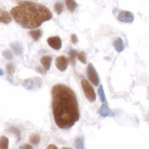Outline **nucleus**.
Masks as SVG:
<instances>
[{
  "mask_svg": "<svg viewBox=\"0 0 149 149\" xmlns=\"http://www.w3.org/2000/svg\"><path fill=\"white\" fill-rule=\"evenodd\" d=\"M52 111L56 125L69 129L80 119L77 95L71 88L58 84L52 88Z\"/></svg>",
  "mask_w": 149,
  "mask_h": 149,
  "instance_id": "1",
  "label": "nucleus"
},
{
  "mask_svg": "<svg viewBox=\"0 0 149 149\" xmlns=\"http://www.w3.org/2000/svg\"><path fill=\"white\" fill-rule=\"evenodd\" d=\"M11 16L25 29H36L45 21L51 20L52 12L42 4L22 1L11 9Z\"/></svg>",
  "mask_w": 149,
  "mask_h": 149,
  "instance_id": "2",
  "label": "nucleus"
},
{
  "mask_svg": "<svg viewBox=\"0 0 149 149\" xmlns=\"http://www.w3.org/2000/svg\"><path fill=\"white\" fill-rule=\"evenodd\" d=\"M81 88H83V91H84V93H85L86 97L88 100V102H95V90H93V86L90 84V81L86 79H81Z\"/></svg>",
  "mask_w": 149,
  "mask_h": 149,
  "instance_id": "3",
  "label": "nucleus"
},
{
  "mask_svg": "<svg viewBox=\"0 0 149 149\" xmlns=\"http://www.w3.org/2000/svg\"><path fill=\"white\" fill-rule=\"evenodd\" d=\"M86 74H88V81H90L93 86H98V85H100V78H98L97 70L95 69V67L93 66V64H88V65Z\"/></svg>",
  "mask_w": 149,
  "mask_h": 149,
  "instance_id": "4",
  "label": "nucleus"
},
{
  "mask_svg": "<svg viewBox=\"0 0 149 149\" xmlns=\"http://www.w3.org/2000/svg\"><path fill=\"white\" fill-rule=\"evenodd\" d=\"M117 19L122 23H132L134 20V15L130 11H120L117 15Z\"/></svg>",
  "mask_w": 149,
  "mask_h": 149,
  "instance_id": "5",
  "label": "nucleus"
},
{
  "mask_svg": "<svg viewBox=\"0 0 149 149\" xmlns=\"http://www.w3.org/2000/svg\"><path fill=\"white\" fill-rule=\"evenodd\" d=\"M69 65V59L65 56H59L56 59V66L59 71L65 72L68 68Z\"/></svg>",
  "mask_w": 149,
  "mask_h": 149,
  "instance_id": "6",
  "label": "nucleus"
},
{
  "mask_svg": "<svg viewBox=\"0 0 149 149\" xmlns=\"http://www.w3.org/2000/svg\"><path fill=\"white\" fill-rule=\"evenodd\" d=\"M49 46L54 50H60L62 48V41L60 39V37L58 36H52V37H49L47 40Z\"/></svg>",
  "mask_w": 149,
  "mask_h": 149,
  "instance_id": "7",
  "label": "nucleus"
},
{
  "mask_svg": "<svg viewBox=\"0 0 149 149\" xmlns=\"http://www.w3.org/2000/svg\"><path fill=\"white\" fill-rule=\"evenodd\" d=\"M52 57L51 56H43L41 59V64H42L43 68L46 71H49L51 68V64H52Z\"/></svg>",
  "mask_w": 149,
  "mask_h": 149,
  "instance_id": "8",
  "label": "nucleus"
},
{
  "mask_svg": "<svg viewBox=\"0 0 149 149\" xmlns=\"http://www.w3.org/2000/svg\"><path fill=\"white\" fill-rule=\"evenodd\" d=\"M98 113L102 117H107V116H109V115H112V111L109 109V107L105 104V102H103V104L100 107V110H98Z\"/></svg>",
  "mask_w": 149,
  "mask_h": 149,
  "instance_id": "9",
  "label": "nucleus"
},
{
  "mask_svg": "<svg viewBox=\"0 0 149 149\" xmlns=\"http://www.w3.org/2000/svg\"><path fill=\"white\" fill-rule=\"evenodd\" d=\"M12 18L9 15V13H7L6 11H3L0 9V23H4V24H9L11 22Z\"/></svg>",
  "mask_w": 149,
  "mask_h": 149,
  "instance_id": "10",
  "label": "nucleus"
},
{
  "mask_svg": "<svg viewBox=\"0 0 149 149\" xmlns=\"http://www.w3.org/2000/svg\"><path fill=\"white\" fill-rule=\"evenodd\" d=\"M11 49L13 50V52L15 53L17 56H21L23 54V48L21 46V44L19 42H14L10 44Z\"/></svg>",
  "mask_w": 149,
  "mask_h": 149,
  "instance_id": "11",
  "label": "nucleus"
},
{
  "mask_svg": "<svg viewBox=\"0 0 149 149\" xmlns=\"http://www.w3.org/2000/svg\"><path fill=\"white\" fill-rule=\"evenodd\" d=\"M113 47L115 49V51L120 53L124 50V45H123V41L121 38H116L115 41L113 42Z\"/></svg>",
  "mask_w": 149,
  "mask_h": 149,
  "instance_id": "12",
  "label": "nucleus"
},
{
  "mask_svg": "<svg viewBox=\"0 0 149 149\" xmlns=\"http://www.w3.org/2000/svg\"><path fill=\"white\" fill-rule=\"evenodd\" d=\"M29 34H30V36L33 38V40H34V41H38L41 38V36H42V31L36 28L35 30L30 31V33H29Z\"/></svg>",
  "mask_w": 149,
  "mask_h": 149,
  "instance_id": "13",
  "label": "nucleus"
},
{
  "mask_svg": "<svg viewBox=\"0 0 149 149\" xmlns=\"http://www.w3.org/2000/svg\"><path fill=\"white\" fill-rule=\"evenodd\" d=\"M66 6H67V8H68L69 11L74 12V10H76V8L78 5H77V3H76L74 0H66Z\"/></svg>",
  "mask_w": 149,
  "mask_h": 149,
  "instance_id": "14",
  "label": "nucleus"
},
{
  "mask_svg": "<svg viewBox=\"0 0 149 149\" xmlns=\"http://www.w3.org/2000/svg\"><path fill=\"white\" fill-rule=\"evenodd\" d=\"M9 146V139L6 136L0 137V149H7Z\"/></svg>",
  "mask_w": 149,
  "mask_h": 149,
  "instance_id": "15",
  "label": "nucleus"
},
{
  "mask_svg": "<svg viewBox=\"0 0 149 149\" xmlns=\"http://www.w3.org/2000/svg\"><path fill=\"white\" fill-rule=\"evenodd\" d=\"M74 147L76 148H80L83 149L85 146H84V138L83 137H78L74 141Z\"/></svg>",
  "mask_w": 149,
  "mask_h": 149,
  "instance_id": "16",
  "label": "nucleus"
},
{
  "mask_svg": "<svg viewBox=\"0 0 149 149\" xmlns=\"http://www.w3.org/2000/svg\"><path fill=\"white\" fill-rule=\"evenodd\" d=\"M30 142L33 144V145H36L40 142V136L38 134H32L30 136Z\"/></svg>",
  "mask_w": 149,
  "mask_h": 149,
  "instance_id": "17",
  "label": "nucleus"
},
{
  "mask_svg": "<svg viewBox=\"0 0 149 149\" xmlns=\"http://www.w3.org/2000/svg\"><path fill=\"white\" fill-rule=\"evenodd\" d=\"M78 54L79 53L77 51H74V50H71V51H70V61H71V63L73 65H74V59L78 58Z\"/></svg>",
  "mask_w": 149,
  "mask_h": 149,
  "instance_id": "18",
  "label": "nucleus"
},
{
  "mask_svg": "<svg viewBox=\"0 0 149 149\" xmlns=\"http://www.w3.org/2000/svg\"><path fill=\"white\" fill-rule=\"evenodd\" d=\"M98 95H100V98L102 100V102H105V95H104V92H103V88L102 86H98Z\"/></svg>",
  "mask_w": 149,
  "mask_h": 149,
  "instance_id": "19",
  "label": "nucleus"
},
{
  "mask_svg": "<svg viewBox=\"0 0 149 149\" xmlns=\"http://www.w3.org/2000/svg\"><path fill=\"white\" fill-rule=\"evenodd\" d=\"M6 70H7V74H9L10 76H12L14 72H15V66H14V64L9 63L6 66Z\"/></svg>",
  "mask_w": 149,
  "mask_h": 149,
  "instance_id": "20",
  "label": "nucleus"
},
{
  "mask_svg": "<svg viewBox=\"0 0 149 149\" xmlns=\"http://www.w3.org/2000/svg\"><path fill=\"white\" fill-rule=\"evenodd\" d=\"M63 8H64V6L61 2H57V3L55 4V10H56L57 14H61L62 11H63Z\"/></svg>",
  "mask_w": 149,
  "mask_h": 149,
  "instance_id": "21",
  "label": "nucleus"
},
{
  "mask_svg": "<svg viewBox=\"0 0 149 149\" xmlns=\"http://www.w3.org/2000/svg\"><path fill=\"white\" fill-rule=\"evenodd\" d=\"M3 56L7 60H12L13 59V53L10 50H6V51L3 52Z\"/></svg>",
  "mask_w": 149,
  "mask_h": 149,
  "instance_id": "22",
  "label": "nucleus"
},
{
  "mask_svg": "<svg viewBox=\"0 0 149 149\" xmlns=\"http://www.w3.org/2000/svg\"><path fill=\"white\" fill-rule=\"evenodd\" d=\"M23 86L28 90H31L33 88V81L32 80H25L23 81Z\"/></svg>",
  "mask_w": 149,
  "mask_h": 149,
  "instance_id": "23",
  "label": "nucleus"
},
{
  "mask_svg": "<svg viewBox=\"0 0 149 149\" xmlns=\"http://www.w3.org/2000/svg\"><path fill=\"white\" fill-rule=\"evenodd\" d=\"M78 59L80 60L83 64H86V54L84 52H81L78 54Z\"/></svg>",
  "mask_w": 149,
  "mask_h": 149,
  "instance_id": "24",
  "label": "nucleus"
},
{
  "mask_svg": "<svg viewBox=\"0 0 149 149\" xmlns=\"http://www.w3.org/2000/svg\"><path fill=\"white\" fill-rule=\"evenodd\" d=\"M10 129H11V131H12V132H14V133H16V134H17L18 139H20V131H19L17 128H14V127H11Z\"/></svg>",
  "mask_w": 149,
  "mask_h": 149,
  "instance_id": "25",
  "label": "nucleus"
},
{
  "mask_svg": "<svg viewBox=\"0 0 149 149\" xmlns=\"http://www.w3.org/2000/svg\"><path fill=\"white\" fill-rule=\"evenodd\" d=\"M19 148L20 149H31L32 148V146H31L30 144H24V145H21Z\"/></svg>",
  "mask_w": 149,
  "mask_h": 149,
  "instance_id": "26",
  "label": "nucleus"
},
{
  "mask_svg": "<svg viewBox=\"0 0 149 149\" xmlns=\"http://www.w3.org/2000/svg\"><path fill=\"white\" fill-rule=\"evenodd\" d=\"M71 39H72V42H73L74 44H76V43L78 42V38H77V36L74 34H73L71 36Z\"/></svg>",
  "mask_w": 149,
  "mask_h": 149,
  "instance_id": "27",
  "label": "nucleus"
},
{
  "mask_svg": "<svg viewBox=\"0 0 149 149\" xmlns=\"http://www.w3.org/2000/svg\"><path fill=\"white\" fill-rule=\"evenodd\" d=\"M48 149H52V148H55V149H57V146L56 145H53V144H51V145H49L47 147Z\"/></svg>",
  "mask_w": 149,
  "mask_h": 149,
  "instance_id": "28",
  "label": "nucleus"
},
{
  "mask_svg": "<svg viewBox=\"0 0 149 149\" xmlns=\"http://www.w3.org/2000/svg\"><path fill=\"white\" fill-rule=\"evenodd\" d=\"M4 74V71L2 69H0V76H3Z\"/></svg>",
  "mask_w": 149,
  "mask_h": 149,
  "instance_id": "29",
  "label": "nucleus"
}]
</instances>
